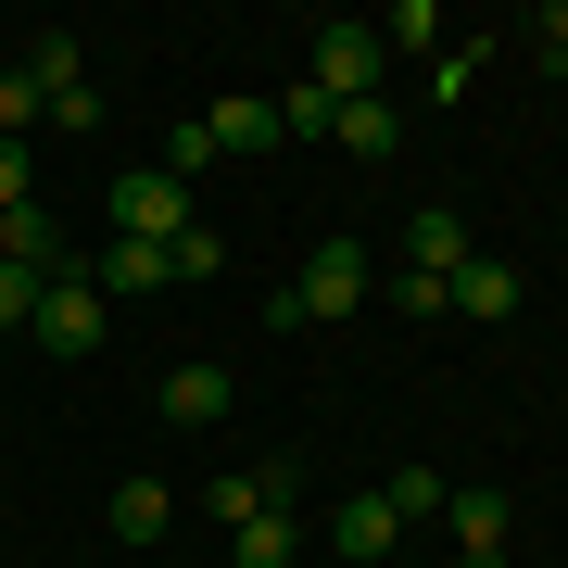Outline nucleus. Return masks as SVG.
I'll return each instance as SVG.
<instances>
[{
	"mask_svg": "<svg viewBox=\"0 0 568 568\" xmlns=\"http://www.w3.org/2000/svg\"><path fill=\"white\" fill-rule=\"evenodd\" d=\"M328 140H342L354 164H379L392 140H405V126H392V102H342V126H328Z\"/></svg>",
	"mask_w": 568,
	"mask_h": 568,
	"instance_id": "2eb2a0df",
	"label": "nucleus"
},
{
	"mask_svg": "<svg viewBox=\"0 0 568 568\" xmlns=\"http://www.w3.org/2000/svg\"><path fill=\"white\" fill-rule=\"evenodd\" d=\"M455 568H506V544H455Z\"/></svg>",
	"mask_w": 568,
	"mask_h": 568,
	"instance_id": "bb28decb",
	"label": "nucleus"
},
{
	"mask_svg": "<svg viewBox=\"0 0 568 568\" xmlns=\"http://www.w3.org/2000/svg\"><path fill=\"white\" fill-rule=\"evenodd\" d=\"M392 556H405V518H392L379 493H354V506L328 518V568H392Z\"/></svg>",
	"mask_w": 568,
	"mask_h": 568,
	"instance_id": "39448f33",
	"label": "nucleus"
},
{
	"mask_svg": "<svg viewBox=\"0 0 568 568\" xmlns=\"http://www.w3.org/2000/svg\"><path fill=\"white\" fill-rule=\"evenodd\" d=\"M291 568H316V556H291Z\"/></svg>",
	"mask_w": 568,
	"mask_h": 568,
	"instance_id": "cd10ccee",
	"label": "nucleus"
},
{
	"mask_svg": "<svg viewBox=\"0 0 568 568\" xmlns=\"http://www.w3.org/2000/svg\"><path fill=\"white\" fill-rule=\"evenodd\" d=\"M26 126H51V89L26 63H0V140H26Z\"/></svg>",
	"mask_w": 568,
	"mask_h": 568,
	"instance_id": "dca6fc26",
	"label": "nucleus"
},
{
	"mask_svg": "<svg viewBox=\"0 0 568 568\" xmlns=\"http://www.w3.org/2000/svg\"><path fill=\"white\" fill-rule=\"evenodd\" d=\"M480 63H493V39H455L443 63H429V89H443V102H467V77H480Z\"/></svg>",
	"mask_w": 568,
	"mask_h": 568,
	"instance_id": "5701e85b",
	"label": "nucleus"
},
{
	"mask_svg": "<svg viewBox=\"0 0 568 568\" xmlns=\"http://www.w3.org/2000/svg\"><path fill=\"white\" fill-rule=\"evenodd\" d=\"M328 126H342V102H328L316 77H304V89H278V140H328Z\"/></svg>",
	"mask_w": 568,
	"mask_h": 568,
	"instance_id": "6ab92c4d",
	"label": "nucleus"
},
{
	"mask_svg": "<svg viewBox=\"0 0 568 568\" xmlns=\"http://www.w3.org/2000/svg\"><path fill=\"white\" fill-rule=\"evenodd\" d=\"M227 405H241V379H227V366H164V417H178V429H215Z\"/></svg>",
	"mask_w": 568,
	"mask_h": 568,
	"instance_id": "9d476101",
	"label": "nucleus"
},
{
	"mask_svg": "<svg viewBox=\"0 0 568 568\" xmlns=\"http://www.w3.org/2000/svg\"><path fill=\"white\" fill-rule=\"evenodd\" d=\"M530 63H556V77H568V0H544V13H530Z\"/></svg>",
	"mask_w": 568,
	"mask_h": 568,
	"instance_id": "a878e982",
	"label": "nucleus"
},
{
	"mask_svg": "<svg viewBox=\"0 0 568 568\" xmlns=\"http://www.w3.org/2000/svg\"><path fill=\"white\" fill-rule=\"evenodd\" d=\"M392 39H405V51H429V39H443V0H392V26H379V51Z\"/></svg>",
	"mask_w": 568,
	"mask_h": 568,
	"instance_id": "4be33fe9",
	"label": "nucleus"
},
{
	"mask_svg": "<svg viewBox=\"0 0 568 568\" xmlns=\"http://www.w3.org/2000/svg\"><path fill=\"white\" fill-rule=\"evenodd\" d=\"M366 493H379V506H392V518H405V530L455 506V480H443V467H417V455H405V467H392V480H366Z\"/></svg>",
	"mask_w": 568,
	"mask_h": 568,
	"instance_id": "f8f14e48",
	"label": "nucleus"
},
{
	"mask_svg": "<svg viewBox=\"0 0 568 568\" xmlns=\"http://www.w3.org/2000/svg\"><path fill=\"white\" fill-rule=\"evenodd\" d=\"M102 215H114V241H178L190 227V178L178 164H126V178L102 190Z\"/></svg>",
	"mask_w": 568,
	"mask_h": 568,
	"instance_id": "f03ea898",
	"label": "nucleus"
},
{
	"mask_svg": "<svg viewBox=\"0 0 568 568\" xmlns=\"http://www.w3.org/2000/svg\"><path fill=\"white\" fill-rule=\"evenodd\" d=\"M455 544H506V493H480V480H455V506H443Z\"/></svg>",
	"mask_w": 568,
	"mask_h": 568,
	"instance_id": "4468645a",
	"label": "nucleus"
},
{
	"mask_svg": "<svg viewBox=\"0 0 568 568\" xmlns=\"http://www.w3.org/2000/svg\"><path fill=\"white\" fill-rule=\"evenodd\" d=\"M39 354H102V291H89V265H63L39 278V328H26Z\"/></svg>",
	"mask_w": 568,
	"mask_h": 568,
	"instance_id": "20e7f679",
	"label": "nucleus"
},
{
	"mask_svg": "<svg viewBox=\"0 0 568 568\" xmlns=\"http://www.w3.org/2000/svg\"><path fill=\"white\" fill-rule=\"evenodd\" d=\"M467 253H480V241H467L455 203H417V215H405V265H417V278H455Z\"/></svg>",
	"mask_w": 568,
	"mask_h": 568,
	"instance_id": "6e6552de",
	"label": "nucleus"
},
{
	"mask_svg": "<svg viewBox=\"0 0 568 568\" xmlns=\"http://www.w3.org/2000/svg\"><path fill=\"white\" fill-rule=\"evenodd\" d=\"M227 556H241V568H291V556H304V530H291V506H278V518H253Z\"/></svg>",
	"mask_w": 568,
	"mask_h": 568,
	"instance_id": "aec40b11",
	"label": "nucleus"
},
{
	"mask_svg": "<svg viewBox=\"0 0 568 568\" xmlns=\"http://www.w3.org/2000/svg\"><path fill=\"white\" fill-rule=\"evenodd\" d=\"M114 544H164V518H178V493H164V480H114Z\"/></svg>",
	"mask_w": 568,
	"mask_h": 568,
	"instance_id": "ddd939ff",
	"label": "nucleus"
},
{
	"mask_svg": "<svg viewBox=\"0 0 568 568\" xmlns=\"http://www.w3.org/2000/svg\"><path fill=\"white\" fill-rule=\"evenodd\" d=\"M304 77L328 89V102H379V77H392V51H379V26H316V63H304Z\"/></svg>",
	"mask_w": 568,
	"mask_h": 568,
	"instance_id": "7ed1b4c3",
	"label": "nucleus"
},
{
	"mask_svg": "<svg viewBox=\"0 0 568 568\" xmlns=\"http://www.w3.org/2000/svg\"><path fill=\"white\" fill-rule=\"evenodd\" d=\"M13 63H26V77H39V89H77V77H89V63H77V39H63V26H39V39H26Z\"/></svg>",
	"mask_w": 568,
	"mask_h": 568,
	"instance_id": "a211bd4d",
	"label": "nucleus"
},
{
	"mask_svg": "<svg viewBox=\"0 0 568 568\" xmlns=\"http://www.w3.org/2000/svg\"><path fill=\"white\" fill-rule=\"evenodd\" d=\"M366 241H316L304 253V278L278 291V304H265V328H342V316H366Z\"/></svg>",
	"mask_w": 568,
	"mask_h": 568,
	"instance_id": "f257e3e1",
	"label": "nucleus"
},
{
	"mask_svg": "<svg viewBox=\"0 0 568 568\" xmlns=\"http://www.w3.org/2000/svg\"><path fill=\"white\" fill-rule=\"evenodd\" d=\"M51 126H63V140H89V126H102V89H89V77L51 89Z\"/></svg>",
	"mask_w": 568,
	"mask_h": 568,
	"instance_id": "393cba45",
	"label": "nucleus"
},
{
	"mask_svg": "<svg viewBox=\"0 0 568 568\" xmlns=\"http://www.w3.org/2000/svg\"><path fill=\"white\" fill-rule=\"evenodd\" d=\"M203 126V152H278V102H253V89H227L215 114H190Z\"/></svg>",
	"mask_w": 568,
	"mask_h": 568,
	"instance_id": "1a4fd4ad",
	"label": "nucleus"
},
{
	"mask_svg": "<svg viewBox=\"0 0 568 568\" xmlns=\"http://www.w3.org/2000/svg\"><path fill=\"white\" fill-rule=\"evenodd\" d=\"M443 291H455V316H518V265L506 253H467Z\"/></svg>",
	"mask_w": 568,
	"mask_h": 568,
	"instance_id": "9b49d317",
	"label": "nucleus"
},
{
	"mask_svg": "<svg viewBox=\"0 0 568 568\" xmlns=\"http://www.w3.org/2000/svg\"><path fill=\"white\" fill-rule=\"evenodd\" d=\"M392 568H405V556H392Z\"/></svg>",
	"mask_w": 568,
	"mask_h": 568,
	"instance_id": "c85d7f7f",
	"label": "nucleus"
},
{
	"mask_svg": "<svg viewBox=\"0 0 568 568\" xmlns=\"http://www.w3.org/2000/svg\"><path fill=\"white\" fill-rule=\"evenodd\" d=\"M164 278H227V241H215V227H203V215H190V227H178V241H164Z\"/></svg>",
	"mask_w": 568,
	"mask_h": 568,
	"instance_id": "f3484780",
	"label": "nucleus"
},
{
	"mask_svg": "<svg viewBox=\"0 0 568 568\" xmlns=\"http://www.w3.org/2000/svg\"><path fill=\"white\" fill-rule=\"evenodd\" d=\"M89 291H102V304H140V291H178V278H164V241H102V253H89Z\"/></svg>",
	"mask_w": 568,
	"mask_h": 568,
	"instance_id": "0eeeda50",
	"label": "nucleus"
},
{
	"mask_svg": "<svg viewBox=\"0 0 568 568\" xmlns=\"http://www.w3.org/2000/svg\"><path fill=\"white\" fill-rule=\"evenodd\" d=\"M278 506H291V467H278V455H265V467H227V480L203 493L215 530H253V518H278Z\"/></svg>",
	"mask_w": 568,
	"mask_h": 568,
	"instance_id": "423d86ee",
	"label": "nucleus"
},
{
	"mask_svg": "<svg viewBox=\"0 0 568 568\" xmlns=\"http://www.w3.org/2000/svg\"><path fill=\"white\" fill-rule=\"evenodd\" d=\"M26 328H39V278H26V265H0V342H26Z\"/></svg>",
	"mask_w": 568,
	"mask_h": 568,
	"instance_id": "412c9836",
	"label": "nucleus"
},
{
	"mask_svg": "<svg viewBox=\"0 0 568 568\" xmlns=\"http://www.w3.org/2000/svg\"><path fill=\"white\" fill-rule=\"evenodd\" d=\"M13 203H39V152H26V140H0V215H13Z\"/></svg>",
	"mask_w": 568,
	"mask_h": 568,
	"instance_id": "b1692460",
	"label": "nucleus"
}]
</instances>
